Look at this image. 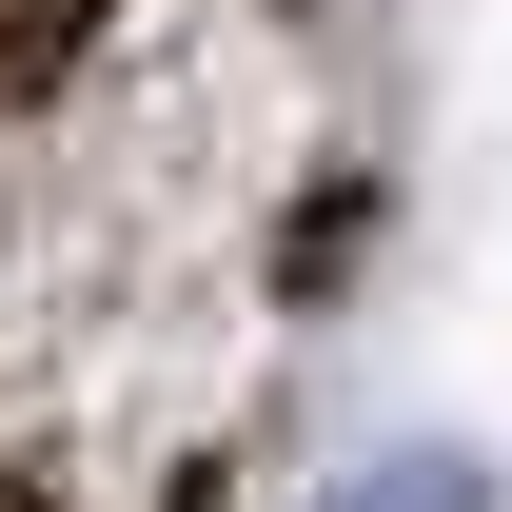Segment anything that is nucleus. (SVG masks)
I'll return each instance as SVG.
<instances>
[{"label": "nucleus", "instance_id": "f257e3e1", "mask_svg": "<svg viewBox=\"0 0 512 512\" xmlns=\"http://www.w3.org/2000/svg\"><path fill=\"white\" fill-rule=\"evenodd\" d=\"M335 512H493V473H473V453H375Z\"/></svg>", "mask_w": 512, "mask_h": 512}]
</instances>
